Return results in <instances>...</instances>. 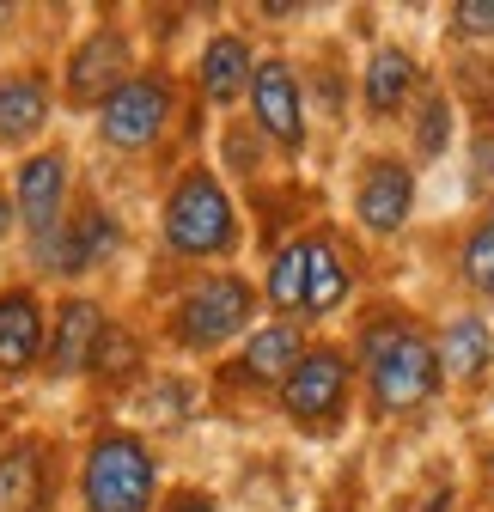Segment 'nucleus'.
<instances>
[{"mask_svg": "<svg viewBox=\"0 0 494 512\" xmlns=\"http://www.w3.org/2000/svg\"><path fill=\"white\" fill-rule=\"evenodd\" d=\"M366 372H373L379 409L403 415V409H415L427 391H434L440 354L427 348L415 330H403V324H379V330H366Z\"/></svg>", "mask_w": 494, "mask_h": 512, "instance_id": "1", "label": "nucleus"}, {"mask_svg": "<svg viewBox=\"0 0 494 512\" xmlns=\"http://www.w3.org/2000/svg\"><path fill=\"white\" fill-rule=\"evenodd\" d=\"M153 458L135 433H104L86 458V506L92 512H147Z\"/></svg>", "mask_w": 494, "mask_h": 512, "instance_id": "2", "label": "nucleus"}, {"mask_svg": "<svg viewBox=\"0 0 494 512\" xmlns=\"http://www.w3.org/2000/svg\"><path fill=\"white\" fill-rule=\"evenodd\" d=\"M165 238L183 256H214V250L232 244V202H226V189L208 171L183 177L171 189V202H165Z\"/></svg>", "mask_w": 494, "mask_h": 512, "instance_id": "3", "label": "nucleus"}, {"mask_svg": "<svg viewBox=\"0 0 494 512\" xmlns=\"http://www.w3.org/2000/svg\"><path fill=\"white\" fill-rule=\"evenodd\" d=\"M244 317H251V287H244L238 275H214V281L183 293L177 330H183L190 348H220L232 330H244Z\"/></svg>", "mask_w": 494, "mask_h": 512, "instance_id": "4", "label": "nucleus"}, {"mask_svg": "<svg viewBox=\"0 0 494 512\" xmlns=\"http://www.w3.org/2000/svg\"><path fill=\"white\" fill-rule=\"evenodd\" d=\"M122 74H129V43H122L116 31H98L74 49L68 61V98L74 104H92V98H116L122 92Z\"/></svg>", "mask_w": 494, "mask_h": 512, "instance_id": "5", "label": "nucleus"}, {"mask_svg": "<svg viewBox=\"0 0 494 512\" xmlns=\"http://www.w3.org/2000/svg\"><path fill=\"white\" fill-rule=\"evenodd\" d=\"M165 110H171V92L159 80H129V86L104 104V141H116V147L153 141L159 128H165Z\"/></svg>", "mask_w": 494, "mask_h": 512, "instance_id": "6", "label": "nucleus"}, {"mask_svg": "<svg viewBox=\"0 0 494 512\" xmlns=\"http://www.w3.org/2000/svg\"><path fill=\"white\" fill-rule=\"evenodd\" d=\"M342 391H348L342 354L318 348V354H305V360L293 366V378H287V409H293L299 421H318V415H330V409L342 403Z\"/></svg>", "mask_w": 494, "mask_h": 512, "instance_id": "7", "label": "nucleus"}, {"mask_svg": "<svg viewBox=\"0 0 494 512\" xmlns=\"http://www.w3.org/2000/svg\"><path fill=\"white\" fill-rule=\"evenodd\" d=\"M251 104H257V122L269 128L281 147H299V135H305V122H299V86H293V74L281 68V61H263V68L251 74Z\"/></svg>", "mask_w": 494, "mask_h": 512, "instance_id": "8", "label": "nucleus"}, {"mask_svg": "<svg viewBox=\"0 0 494 512\" xmlns=\"http://www.w3.org/2000/svg\"><path fill=\"white\" fill-rule=\"evenodd\" d=\"M98 336H104V317L92 299H68L55 317V348H49V366L68 378V372H86L98 366Z\"/></svg>", "mask_w": 494, "mask_h": 512, "instance_id": "9", "label": "nucleus"}, {"mask_svg": "<svg viewBox=\"0 0 494 512\" xmlns=\"http://www.w3.org/2000/svg\"><path fill=\"white\" fill-rule=\"evenodd\" d=\"M61 189H68V165H61V153H37V159L19 171V220H25L37 238L55 232Z\"/></svg>", "mask_w": 494, "mask_h": 512, "instance_id": "10", "label": "nucleus"}, {"mask_svg": "<svg viewBox=\"0 0 494 512\" xmlns=\"http://www.w3.org/2000/svg\"><path fill=\"white\" fill-rule=\"evenodd\" d=\"M409 202H415V183H409V171L397 159H379L373 171H366V183H360V220L373 226V232H397L403 214H409Z\"/></svg>", "mask_w": 494, "mask_h": 512, "instance_id": "11", "label": "nucleus"}, {"mask_svg": "<svg viewBox=\"0 0 494 512\" xmlns=\"http://www.w3.org/2000/svg\"><path fill=\"white\" fill-rule=\"evenodd\" d=\"M43 348V311L31 293H0V372H25Z\"/></svg>", "mask_w": 494, "mask_h": 512, "instance_id": "12", "label": "nucleus"}, {"mask_svg": "<svg viewBox=\"0 0 494 512\" xmlns=\"http://www.w3.org/2000/svg\"><path fill=\"white\" fill-rule=\"evenodd\" d=\"M110 250H116V226H110V214H80V226H74L68 238H43L49 269H61V275H74V269H98Z\"/></svg>", "mask_w": 494, "mask_h": 512, "instance_id": "13", "label": "nucleus"}, {"mask_svg": "<svg viewBox=\"0 0 494 512\" xmlns=\"http://www.w3.org/2000/svg\"><path fill=\"white\" fill-rule=\"evenodd\" d=\"M49 116V92H43V74H13L0 80V135L7 141H31Z\"/></svg>", "mask_w": 494, "mask_h": 512, "instance_id": "14", "label": "nucleus"}, {"mask_svg": "<svg viewBox=\"0 0 494 512\" xmlns=\"http://www.w3.org/2000/svg\"><path fill=\"white\" fill-rule=\"evenodd\" d=\"M37 500H43V452L31 439H19L0 458V512H31Z\"/></svg>", "mask_w": 494, "mask_h": 512, "instance_id": "15", "label": "nucleus"}, {"mask_svg": "<svg viewBox=\"0 0 494 512\" xmlns=\"http://www.w3.org/2000/svg\"><path fill=\"white\" fill-rule=\"evenodd\" d=\"M348 293V269H342V256L324 244V238H305V311L324 317L336 311Z\"/></svg>", "mask_w": 494, "mask_h": 512, "instance_id": "16", "label": "nucleus"}, {"mask_svg": "<svg viewBox=\"0 0 494 512\" xmlns=\"http://www.w3.org/2000/svg\"><path fill=\"white\" fill-rule=\"evenodd\" d=\"M305 354H299V336L287 330V324H269V330H257L251 336V348H244V372H251V378H293V366H299Z\"/></svg>", "mask_w": 494, "mask_h": 512, "instance_id": "17", "label": "nucleus"}, {"mask_svg": "<svg viewBox=\"0 0 494 512\" xmlns=\"http://www.w3.org/2000/svg\"><path fill=\"white\" fill-rule=\"evenodd\" d=\"M244 80H251V49H244V37H214L208 55H202V86L214 98H232Z\"/></svg>", "mask_w": 494, "mask_h": 512, "instance_id": "18", "label": "nucleus"}, {"mask_svg": "<svg viewBox=\"0 0 494 512\" xmlns=\"http://www.w3.org/2000/svg\"><path fill=\"white\" fill-rule=\"evenodd\" d=\"M409 80H415L409 55L403 49H379L373 68H366V104H373V110H397L409 98Z\"/></svg>", "mask_w": 494, "mask_h": 512, "instance_id": "19", "label": "nucleus"}, {"mask_svg": "<svg viewBox=\"0 0 494 512\" xmlns=\"http://www.w3.org/2000/svg\"><path fill=\"white\" fill-rule=\"evenodd\" d=\"M440 366H446L452 378H476V372L488 366V330L476 324V317H458V324L446 330V342H440Z\"/></svg>", "mask_w": 494, "mask_h": 512, "instance_id": "20", "label": "nucleus"}, {"mask_svg": "<svg viewBox=\"0 0 494 512\" xmlns=\"http://www.w3.org/2000/svg\"><path fill=\"white\" fill-rule=\"evenodd\" d=\"M269 299L281 311H305V244H287L269 269Z\"/></svg>", "mask_w": 494, "mask_h": 512, "instance_id": "21", "label": "nucleus"}, {"mask_svg": "<svg viewBox=\"0 0 494 512\" xmlns=\"http://www.w3.org/2000/svg\"><path fill=\"white\" fill-rule=\"evenodd\" d=\"M464 275H470L482 293H494V220L464 244Z\"/></svg>", "mask_w": 494, "mask_h": 512, "instance_id": "22", "label": "nucleus"}, {"mask_svg": "<svg viewBox=\"0 0 494 512\" xmlns=\"http://www.w3.org/2000/svg\"><path fill=\"white\" fill-rule=\"evenodd\" d=\"M421 147H427V153L446 147V104H440V98L427 104V116H421Z\"/></svg>", "mask_w": 494, "mask_h": 512, "instance_id": "23", "label": "nucleus"}, {"mask_svg": "<svg viewBox=\"0 0 494 512\" xmlns=\"http://www.w3.org/2000/svg\"><path fill=\"white\" fill-rule=\"evenodd\" d=\"M458 25H464V31H494V0H464V7H458Z\"/></svg>", "mask_w": 494, "mask_h": 512, "instance_id": "24", "label": "nucleus"}, {"mask_svg": "<svg viewBox=\"0 0 494 512\" xmlns=\"http://www.w3.org/2000/svg\"><path fill=\"white\" fill-rule=\"evenodd\" d=\"M171 512H214V500H202V494H183Z\"/></svg>", "mask_w": 494, "mask_h": 512, "instance_id": "25", "label": "nucleus"}, {"mask_svg": "<svg viewBox=\"0 0 494 512\" xmlns=\"http://www.w3.org/2000/svg\"><path fill=\"white\" fill-rule=\"evenodd\" d=\"M7 226H13V214H7V196H0V238H7Z\"/></svg>", "mask_w": 494, "mask_h": 512, "instance_id": "26", "label": "nucleus"}, {"mask_svg": "<svg viewBox=\"0 0 494 512\" xmlns=\"http://www.w3.org/2000/svg\"><path fill=\"white\" fill-rule=\"evenodd\" d=\"M0 19H7V7H0Z\"/></svg>", "mask_w": 494, "mask_h": 512, "instance_id": "27", "label": "nucleus"}]
</instances>
